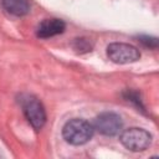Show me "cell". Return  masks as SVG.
I'll return each instance as SVG.
<instances>
[{
	"mask_svg": "<svg viewBox=\"0 0 159 159\" xmlns=\"http://www.w3.org/2000/svg\"><path fill=\"white\" fill-rule=\"evenodd\" d=\"M107 56L114 63L125 65L138 61L140 57V52L133 45L124 42H113L107 47Z\"/></svg>",
	"mask_w": 159,
	"mask_h": 159,
	"instance_id": "3957f363",
	"label": "cell"
},
{
	"mask_svg": "<svg viewBox=\"0 0 159 159\" xmlns=\"http://www.w3.org/2000/svg\"><path fill=\"white\" fill-rule=\"evenodd\" d=\"M93 125L84 120L73 118L68 120L62 128V135L65 140L72 145H82L86 144L93 135Z\"/></svg>",
	"mask_w": 159,
	"mask_h": 159,
	"instance_id": "6da1fadb",
	"label": "cell"
},
{
	"mask_svg": "<svg viewBox=\"0 0 159 159\" xmlns=\"http://www.w3.org/2000/svg\"><path fill=\"white\" fill-rule=\"evenodd\" d=\"M65 29H66V24L61 19H45L37 26L36 35L41 39H48L62 34Z\"/></svg>",
	"mask_w": 159,
	"mask_h": 159,
	"instance_id": "8992f818",
	"label": "cell"
},
{
	"mask_svg": "<svg viewBox=\"0 0 159 159\" xmlns=\"http://www.w3.org/2000/svg\"><path fill=\"white\" fill-rule=\"evenodd\" d=\"M119 140L130 152H143L152 144V134L143 128H129L122 132Z\"/></svg>",
	"mask_w": 159,
	"mask_h": 159,
	"instance_id": "7a4b0ae2",
	"label": "cell"
},
{
	"mask_svg": "<svg viewBox=\"0 0 159 159\" xmlns=\"http://www.w3.org/2000/svg\"><path fill=\"white\" fill-rule=\"evenodd\" d=\"M140 41H142L143 43H145L147 46H150V47H157V43H158L157 39H154V37H148V36L140 37Z\"/></svg>",
	"mask_w": 159,
	"mask_h": 159,
	"instance_id": "ba28073f",
	"label": "cell"
},
{
	"mask_svg": "<svg viewBox=\"0 0 159 159\" xmlns=\"http://www.w3.org/2000/svg\"><path fill=\"white\" fill-rule=\"evenodd\" d=\"M1 5L15 16H25L30 12V0H1Z\"/></svg>",
	"mask_w": 159,
	"mask_h": 159,
	"instance_id": "52a82bcc",
	"label": "cell"
},
{
	"mask_svg": "<svg viewBox=\"0 0 159 159\" xmlns=\"http://www.w3.org/2000/svg\"><path fill=\"white\" fill-rule=\"evenodd\" d=\"M22 108H24V114L29 120V123L36 130H40L46 123V111L42 103L39 99L30 97L25 99V102L22 103Z\"/></svg>",
	"mask_w": 159,
	"mask_h": 159,
	"instance_id": "5b68a950",
	"label": "cell"
},
{
	"mask_svg": "<svg viewBox=\"0 0 159 159\" xmlns=\"http://www.w3.org/2000/svg\"><path fill=\"white\" fill-rule=\"evenodd\" d=\"M123 127V120L120 116L113 112H103L99 116L96 117L93 128L97 129L101 134L113 137L117 135Z\"/></svg>",
	"mask_w": 159,
	"mask_h": 159,
	"instance_id": "277c9868",
	"label": "cell"
}]
</instances>
